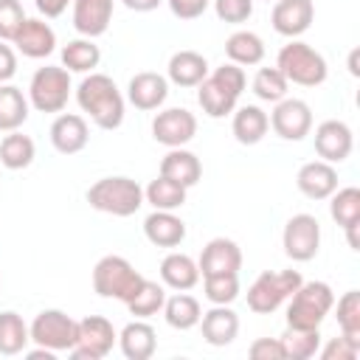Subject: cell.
Listing matches in <instances>:
<instances>
[{
    "label": "cell",
    "instance_id": "cell-1",
    "mask_svg": "<svg viewBox=\"0 0 360 360\" xmlns=\"http://www.w3.org/2000/svg\"><path fill=\"white\" fill-rule=\"evenodd\" d=\"M76 101L98 129H118L124 121V96L107 73L84 76L76 87Z\"/></svg>",
    "mask_w": 360,
    "mask_h": 360
},
{
    "label": "cell",
    "instance_id": "cell-2",
    "mask_svg": "<svg viewBox=\"0 0 360 360\" xmlns=\"http://www.w3.org/2000/svg\"><path fill=\"white\" fill-rule=\"evenodd\" d=\"M245 70L233 62L214 68L200 84H197V101L208 118H222L236 110V101L245 90Z\"/></svg>",
    "mask_w": 360,
    "mask_h": 360
},
{
    "label": "cell",
    "instance_id": "cell-3",
    "mask_svg": "<svg viewBox=\"0 0 360 360\" xmlns=\"http://www.w3.org/2000/svg\"><path fill=\"white\" fill-rule=\"evenodd\" d=\"M287 326L292 329H321L323 318L335 307V292L326 281H301L287 298Z\"/></svg>",
    "mask_w": 360,
    "mask_h": 360
},
{
    "label": "cell",
    "instance_id": "cell-4",
    "mask_svg": "<svg viewBox=\"0 0 360 360\" xmlns=\"http://www.w3.org/2000/svg\"><path fill=\"white\" fill-rule=\"evenodd\" d=\"M87 202L90 208L112 217H132L143 205V188L138 180L115 174V177H101L87 188Z\"/></svg>",
    "mask_w": 360,
    "mask_h": 360
},
{
    "label": "cell",
    "instance_id": "cell-5",
    "mask_svg": "<svg viewBox=\"0 0 360 360\" xmlns=\"http://www.w3.org/2000/svg\"><path fill=\"white\" fill-rule=\"evenodd\" d=\"M276 68L284 73L287 82L301 84V87H318L326 82V59L321 51H315L312 45L301 42V39H290L278 56H276Z\"/></svg>",
    "mask_w": 360,
    "mask_h": 360
},
{
    "label": "cell",
    "instance_id": "cell-6",
    "mask_svg": "<svg viewBox=\"0 0 360 360\" xmlns=\"http://www.w3.org/2000/svg\"><path fill=\"white\" fill-rule=\"evenodd\" d=\"M298 270H264L256 276V281L248 287V309L256 315H270L276 312L301 284Z\"/></svg>",
    "mask_w": 360,
    "mask_h": 360
},
{
    "label": "cell",
    "instance_id": "cell-7",
    "mask_svg": "<svg viewBox=\"0 0 360 360\" xmlns=\"http://www.w3.org/2000/svg\"><path fill=\"white\" fill-rule=\"evenodd\" d=\"M141 281H143V276L124 256H115V253L101 256L93 267V290L101 298H115V301L127 304Z\"/></svg>",
    "mask_w": 360,
    "mask_h": 360
},
{
    "label": "cell",
    "instance_id": "cell-8",
    "mask_svg": "<svg viewBox=\"0 0 360 360\" xmlns=\"http://www.w3.org/2000/svg\"><path fill=\"white\" fill-rule=\"evenodd\" d=\"M70 98V73L59 65H45L31 76L28 104L39 112H62Z\"/></svg>",
    "mask_w": 360,
    "mask_h": 360
},
{
    "label": "cell",
    "instance_id": "cell-9",
    "mask_svg": "<svg viewBox=\"0 0 360 360\" xmlns=\"http://www.w3.org/2000/svg\"><path fill=\"white\" fill-rule=\"evenodd\" d=\"M28 335H31V340L37 346L51 349L53 354L56 352H70L76 346V340H79V321H73L62 309H42L31 321Z\"/></svg>",
    "mask_w": 360,
    "mask_h": 360
},
{
    "label": "cell",
    "instance_id": "cell-10",
    "mask_svg": "<svg viewBox=\"0 0 360 360\" xmlns=\"http://www.w3.org/2000/svg\"><path fill=\"white\" fill-rule=\"evenodd\" d=\"M115 343H118L115 326L101 315H87L79 321V340L68 354H73L76 360H101L112 352Z\"/></svg>",
    "mask_w": 360,
    "mask_h": 360
},
{
    "label": "cell",
    "instance_id": "cell-11",
    "mask_svg": "<svg viewBox=\"0 0 360 360\" xmlns=\"http://www.w3.org/2000/svg\"><path fill=\"white\" fill-rule=\"evenodd\" d=\"M284 253L292 262H309L318 256L321 248V225L312 214H292L281 233Z\"/></svg>",
    "mask_w": 360,
    "mask_h": 360
},
{
    "label": "cell",
    "instance_id": "cell-12",
    "mask_svg": "<svg viewBox=\"0 0 360 360\" xmlns=\"http://www.w3.org/2000/svg\"><path fill=\"white\" fill-rule=\"evenodd\" d=\"M270 127L284 141H304L312 129V110L304 98H281L267 115Z\"/></svg>",
    "mask_w": 360,
    "mask_h": 360
},
{
    "label": "cell",
    "instance_id": "cell-13",
    "mask_svg": "<svg viewBox=\"0 0 360 360\" xmlns=\"http://www.w3.org/2000/svg\"><path fill=\"white\" fill-rule=\"evenodd\" d=\"M194 135H197V118L186 107H169L152 118V138L169 149L186 146Z\"/></svg>",
    "mask_w": 360,
    "mask_h": 360
},
{
    "label": "cell",
    "instance_id": "cell-14",
    "mask_svg": "<svg viewBox=\"0 0 360 360\" xmlns=\"http://www.w3.org/2000/svg\"><path fill=\"white\" fill-rule=\"evenodd\" d=\"M352 146H354V138H352V129L346 121L329 118L315 127V152L321 160L343 163L352 155Z\"/></svg>",
    "mask_w": 360,
    "mask_h": 360
},
{
    "label": "cell",
    "instance_id": "cell-15",
    "mask_svg": "<svg viewBox=\"0 0 360 360\" xmlns=\"http://www.w3.org/2000/svg\"><path fill=\"white\" fill-rule=\"evenodd\" d=\"M315 20V3L312 0H276L270 11V22L276 34L281 37H301Z\"/></svg>",
    "mask_w": 360,
    "mask_h": 360
},
{
    "label": "cell",
    "instance_id": "cell-16",
    "mask_svg": "<svg viewBox=\"0 0 360 360\" xmlns=\"http://www.w3.org/2000/svg\"><path fill=\"white\" fill-rule=\"evenodd\" d=\"M329 200H332L329 202V214L346 231L349 248L352 250H360V242H357V228H360V188L357 186L335 188Z\"/></svg>",
    "mask_w": 360,
    "mask_h": 360
},
{
    "label": "cell",
    "instance_id": "cell-17",
    "mask_svg": "<svg viewBox=\"0 0 360 360\" xmlns=\"http://www.w3.org/2000/svg\"><path fill=\"white\" fill-rule=\"evenodd\" d=\"M200 276H222V273H239L242 267V250L233 239L217 236L211 239L200 253Z\"/></svg>",
    "mask_w": 360,
    "mask_h": 360
},
{
    "label": "cell",
    "instance_id": "cell-18",
    "mask_svg": "<svg viewBox=\"0 0 360 360\" xmlns=\"http://www.w3.org/2000/svg\"><path fill=\"white\" fill-rule=\"evenodd\" d=\"M295 186L309 200H329L332 191L338 188V169L335 163H326V160H309L298 169Z\"/></svg>",
    "mask_w": 360,
    "mask_h": 360
},
{
    "label": "cell",
    "instance_id": "cell-19",
    "mask_svg": "<svg viewBox=\"0 0 360 360\" xmlns=\"http://www.w3.org/2000/svg\"><path fill=\"white\" fill-rule=\"evenodd\" d=\"M11 42L17 45V51L22 56H28V59H45L56 48V34H53V28L45 20L25 17V22L20 25V31L14 34Z\"/></svg>",
    "mask_w": 360,
    "mask_h": 360
},
{
    "label": "cell",
    "instance_id": "cell-20",
    "mask_svg": "<svg viewBox=\"0 0 360 360\" xmlns=\"http://www.w3.org/2000/svg\"><path fill=\"white\" fill-rule=\"evenodd\" d=\"M169 96V79L155 73V70H141L129 79L127 84V98L129 104H135L138 110L149 112V110H158Z\"/></svg>",
    "mask_w": 360,
    "mask_h": 360
},
{
    "label": "cell",
    "instance_id": "cell-21",
    "mask_svg": "<svg viewBox=\"0 0 360 360\" xmlns=\"http://www.w3.org/2000/svg\"><path fill=\"white\" fill-rule=\"evenodd\" d=\"M90 141V127L82 115L76 112H62L51 124V143L59 155H76L87 146Z\"/></svg>",
    "mask_w": 360,
    "mask_h": 360
},
{
    "label": "cell",
    "instance_id": "cell-22",
    "mask_svg": "<svg viewBox=\"0 0 360 360\" xmlns=\"http://www.w3.org/2000/svg\"><path fill=\"white\" fill-rule=\"evenodd\" d=\"M197 326L202 329L208 346H228L239 335V315L231 309V304H214L208 312H202Z\"/></svg>",
    "mask_w": 360,
    "mask_h": 360
},
{
    "label": "cell",
    "instance_id": "cell-23",
    "mask_svg": "<svg viewBox=\"0 0 360 360\" xmlns=\"http://www.w3.org/2000/svg\"><path fill=\"white\" fill-rule=\"evenodd\" d=\"M73 28L87 37L96 39L110 28L112 20V0H73Z\"/></svg>",
    "mask_w": 360,
    "mask_h": 360
},
{
    "label": "cell",
    "instance_id": "cell-24",
    "mask_svg": "<svg viewBox=\"0 0 360 360\" xmlns=\"http://www.w3.org/2000/svg\"><path fill=\"white\" fill-rule=\"evenodd\" d=\"M143 236L158 248H177L186 239V222L174 211H152L143 219Z\"/></svg>",
    "mask_w": 360,
    "mask_h": 360
},
{
    "label": "cell",
    "instance_id": "cell-25",
    "mask_svg": "<svg viewBox=\"0 0 360 360\" xmlns=\"http://www.w3.org/2000/svg\"><path fill=\"white\" fill-rule=\"evenodd\" d=\"M208 76V59L197 51H177L166 65V79L177 87H197Z\"/></svg>",
    "mask_w": 360,
    "mask_h": 360
},
{
    "label": "cell",
    "instance_id": "cell-26",
    "mask_svg": "<svg viewBox=\"0 0 360 360\" xmlns=\"http://www.w3.org/2000/svg\"><path fill=\"white\" fill-rule=\"evenodd\" d=\"M160 174L169 177V180H174V183H180V186H186V188H191L202 177V163H200V158L194 152H188L183 146H174V149H169L163 155Z\"/></svg>",
    "mask_w": 360,
    "mask_h": 360
},
{
    "label": "cell",
    "instance_id": "cell-27",
    "mask_svg": "<svg viewBox=\"0 0 360 360\" xmlns=\"http://www.w3.org/2000/svg\"><path fill=\"white\" fill-rule=\"evenodd\" d=\"M118 346H121V354L127 360H149L158 349V335L155 329L141 318V321H132L127 323L121 332H118Z\"/></svg>",
    "mask_w": 360,
    "mask_h": 360
},
{
    "label": "cell",
    "instance_id": "cell-28",
    "mask_svg": "<svg viewBox=\"0 0 360 360\" xmlns=\"http://www.w3.org/2000/svg\"><path fill=\"white\" fill-rule=\"evenodd\" d=\"M270 129V118L262 107L256 104H245L239 110H233V121H231V132L242 146H253L259 143Z\"/></svg>",
    "mask_w": 360,
    "mask_h": 360
},
{
    "label": "cell",
    "instance_id": "cell-29",
    "mask_svg": "<svg viewBox=\"0 0 360 360\" xmlns=\"http://www.w3.org/2000/svg\"><path fill=\"white\" fill-rule=\"evenodd\" d=\"M160 281L177 292L183 290H191L197 281H200V267L197 262L188 256V253H177L172 250L169 256H163L160 262Z\"/></svg>",
    "mask_w": 360,
    "mask_h": 360
},
{
    "label": "cell",
    "instance_id": "cell-30",
    "mask_svg": "<svg viewBox=\"0 0 360 360\" xmlns=\"http://www.w3.org/2000/svg\"><path fill=\"white\" fill-rule=\"evenodd\" d=\"M163 318H166V323H169L172 329L186 332V329H194V326L200 323L202 307H200V301H197L194 295H188V292L183 290V292H174L172 298L163 301Z\"/></svg>",
    "mask_w": 360,
    "mask_h": 360
},
{
    "label": "cell",
    "instance_id": "cell-31",
    "mask_svg": "<svg viewBox=\"0 0 360 360\" xmlns=\"http://www.w3.org/2000/svg\"><path fill=\"white\" fill-rule=\"evenodd\" d=\"M225 53L233 65L239 68H248V65H259L264 59V42L259 34L253 31H233L228 39H225Z\"/></svg>",
    "mask_w": 360,
    "mask_h": 360
},
{
    "label": "cell",
    "instance_id": "cell-32",
    "mask_svg": "<svg viewBox=\"0 0 360 360\" xmlns=\"http://www.w3.org/2000/svg\"><path fill=\"white\" fill-rule=\"evenodd\" d=\"M28 118V98L14 84H0V132H14Z\"/></svg>",
    "mask_w": 360,
    "mask_h": 360
},
{
    "label": "cell",
    "instance_id": "cell-33",
    "mask_svg": "<svg viewBox=\"0 0 360 360\" xmlns=\"http://www.w3.org/2000/svg\"><path fill=\"white\" fill-rule=\"evenodd\" d=\"M101 62V51L93 39L82 37V39H70L62 48V68L70 73H93V68H98Z\"/></svg>",
    "mask_w": 360,
    "mask_h": 360
},
{
    "label": "cell",
    "instance_id": "cell-34",
    "mask_svg": "<svg viewBox=\"0 0 360 360\" xmlns=\"http://www.w3.org/2000/svg\"><path fill=\"white\" fill-rule=\"evenodd\" d=\"M34 155H37V146L28 135L22 132H8L3 141H0V163L11 172H20V169H28L34 163Z\"/></svg>",
    "mask_w": 360,
    "mask_h": 360
},
{
    "label": "cell",
    "instance_id": "cell-35",
    "mask_svg": "<svg viewBox=\"0 0 360 360\" xmlns=\"http://www.w3.org/2000/svg\"><path fill=\"white\" fill-rule=\"evenodd\" d=\"M186 186H180V183H174V180H169V177H163V174H158L146 188H143V200L152 205V208H158V211H177L183 202H186Z\"/></svg>",
    "mask_w": 360,
    "mask_h": 360
},
{
    "label": "cell",
    "instance_id": "cell-36",
    "mask_svg": "<svg viewBox=\"0 0 360 360\" xmlns=\"http://www.w3.org/2000/svg\"><path fill=\"white\" fill-rule=\"evenodd\" d=\"M31 335H28V323L22 321V315H17L14 309L0 312V354H20L25 352Z\"/></svg>",
    "mask_w": 360,
    "mask_h": 360
},
{
    "label": "cell",
    "instance_id": "cell-37",
    "mask_svg": "<svg viewBox=\"0 0 360 360\" xmlns=\"http://www.w3.org/2000/svg\"><path fill=\"white\" fill-rule=\"evenodd\" d=\"M163 301H166L163 284L143 278V281L138 284V290L132 292V298L127 301V309H129V315H135V318H152V315H158V312L163 309Z\"/></svg>",
    "mask_w": 360,
    "mask_h": 360
},
{
    "label": "cell",
    "instance_id": "cell-38",
    "mask_svg": "<svg viewBox=\"0 0 360 360\" xmlns=\"http://www.w3.org/2000/svg\"><path fill=\"white\" fill-rule=\"evenodd\" d=\"M278 340L284 346V357H290V360H309L321 349V332L318 329H292V326H287Z\"/></svg>",
    "mask_w": 360,
    "mask_h": 360
},
{
    "label": "cell",
    "instance_id": "cell-39",
    "mask_svg": "<svg viewBox=\"0 0 360 360\" xmlns=\"http://www.w3.org/2000/svg\"><path fill=\"white\" fill-rule=\"evenodd\" d=\"M287 87H290V82L284 79V73L278 68H259L253 76V93L262 101L276 104V101L287 98Z\"/></svg>",
    "mask_w": 360,
    "mask_h": 360
},
{
    "label": "cell",
    "instance_id": "cell-40",
    "mask_svg": "<svg viewBox=\"0 0 360 360\" xmlns=\"http://www.w3.org/2000/svg\"><path fill=\"white\" fill-rule=\"evenodd\" d=\"M202 295L211 304H233L239 298V273L202 276Z\"/></svg>",
    "mask_w": 360,
    "mask_h": 360
},
{
    "label": "cell",
    "instance_id": "cell-41",
    "mask_svg": "<svg viewBox=\"0 0 360 360\" xmlns=\"http://www.w3.org/2000/svg\"><path fill=\"white\" fill-rule=\"evenodd\" d=\"M335 318H338L340 335L360 343V292L357 290H349L338 298V315Z\"/></svg>",
    "mask_w": 360,
    "mask_h": 360
},
{
    "label": "cell",
    "instance_id": "cell-42",
    "mask_svg": "<svg viewBox=\"0 0 360 360\" xmlns=\"http://www.w3.org/2000/svg\"><path fill=\"white\" fill-rule=\"evenodd\" d=\"M22 22H25L22 3L20 0H0V39L11 42Z\"/></svg>",
    "mask_w": 360,
    "mask_h": 360
},
{
    "label": "cell",
    "instance_id": "cell-43",
    "mask_svg": "<svg viewBox=\"0 0 360 360\" xmlns=\"http://www.w3.org/2000/svg\"><path fill=\"white\" fill-rule=\"evenodd\" d=\"M222 22H245L253 14V0H211Z\"/></svg>",
    "mask_w": 360,
    "mask_h": 360
},
{
    "label": "cell",
    "instance_id": "cell-44",
    "mask_svg": "<svg viewBox=\"0 0 360 360\" xmlns=\"http://www.w3.org/2000/svg\"><path fill=\"white\" fill-rule=\"evenodd\" d=\"M321 352V357L323 360H354L357 354H360V343L357 340H352V338H346V335H340V338H332L323 349H318Z\"/></svg>",
    "mask_w": 360,
    "mask_h": 360
},
{
    "label": "cell",
    "instance_id": "cell-45",
    "mask_svg": "<svg viewBox=\"0 0 360 360\" xmlns=\"http://www.w3.org/2000/svg\"><path fill=\"white\" fill-rule=\"evenodd\" d=\"M248 354L253 360H287L284 357V346H281L278 338H256L248 346Z\"/></svg>",
    "mask_w": 360,
    "mask_h": 360
},
{
    "label": "cell",
    "instance_id": "cell-46",
    "mask_svg": "<svg viewBox=\"0 0 360 360\" xmlns=\"http://www.w3.org/2000/svg\"><path fill=\"white\" fill-rule=\"evenodd\" d=\"M166 3H169V11L177 20H197V17L205 14L211 0H166Z\"/></svg>",
    "mask_w": 360,
    "mask_h": 360
},
{
    "label": "cell",
    "instance_id": "cell-47",
    "mask_svg": "<svg viewBox=\"0 0 360 360\" xmlns=\"http://www.w3.org/2000/svg\"><path fill=\"white\" fill-rule=\"evenodd\" d=\"M14 73H17V53H14L11 45H6V42L0 39V84L11 82Z\"/></svg>",
    "mask_w": 360,
    "mask_h": 360
},
{
    "label": "cell",
    "instance_id": "cell-48",
    "mask_svg": "<svg viewBox=\"0 0 360 360\" xmlns=\"http://www.w3.org/2000/svg\"><path fill=\"white\" fill-rule=\"evenodd\" d=\"M68 3H73V0H34L37 11L45 14V17H59V14H65Z\"/></svg>",
    "mask_w": 360,
    "mask_h": 360
},
{
    "label": "cell",
    "instance_id": "cell-49",
    "mask_svg": "<svg viewBox=\"0 0 360 360\" xmlns=\"http://www.w3.org/2000/svg\"><path fill=\"white\" fill-rule=\"evenodd\" d=\"M121 3H124L129 11H155L163 0H121Z\"/></svg>",
    "mask_w": 360,
    "mask_h": 360
},
{
    "label": "cell",
    "instance_id": "cell-50",
    "mask_svg": "<svg viewBox=\"0 0 360 360\" xmlns=\"http://www.w3.org/2000/svg\"><path fill=\"white\" fill-rule=\"evenodd\" d=\"M349 70H352V76L360 73V68H357V51H352V56H349Z\"/></svg>",
    "mask_w": 360,
    "mask_h": 360
},
{
    "label": "cell",
    "instance_id": "cell-51",
    "mask_svg": "<svg viewBox=\"0 0 360 360\" xmlns=\"http://www.w3.org/2000/svg\"><path fill=\"white\" fill-rule=\"evenodd\" d=\"M267 3H276V0H267Z\"/></svg>",
    "mask_w": 360,
    "mask_h": 360
}]
</instances>
